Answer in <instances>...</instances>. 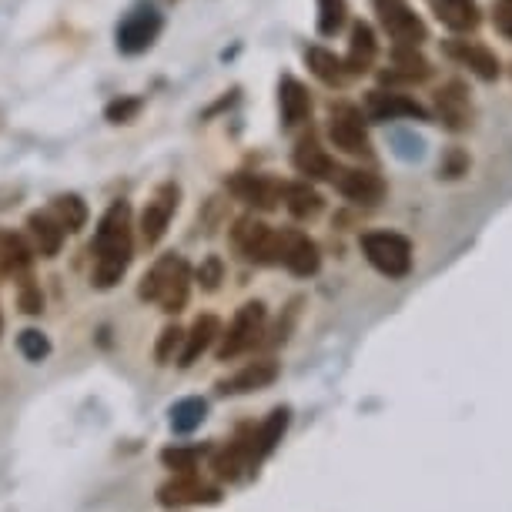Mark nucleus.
Here are the masks:
<instances>
[{
	"label": "nucleus",
	"instance_id": "nucleus-36",
	"mask_svg": "<svg viewBox=\"0 0 512 512\" xmlns=\"http://www.w3.org/2000/svg\"><path fill=\"white\" fill-rule=\"evenodd\" d=\"M141 108H144L141 98H118L104 108V118H108L111 124H131L141 114Z\"/></svg>",
	"mask_w": 512,
	"mask_h": 512
},
{
	"label": "nucleus",
	"instance_id": "nucleus-9",
	"mask_svg": "<svg viewBox=\"0 0 512 512\" xmlns=\"http://www.w3.org/2000/svg\"><path fill=\"white\" fill-rule=\"evenodd\" d=\"M375 14H379L382 27L389 31V37L402 47H419L429 31H425L422 17L412 11L409 0H372Z\"/></svg>",
	"mask_w": 512,
	"mask_h": 512
},
{
	"label": "nucleus",
	"instance_id": "nucleus-1",
	"mask_svg": "<svg viewBox=\"0 0 512 512\" xmlns=\"http://www.w3.org/2000/svg\"><path fill=\"white\" fill-rule=\"evenodd\" d=\"M94 251V272L91 282L98 288H114L124 278L134 255V238H131V208L128 201H114L98 221L91 241Z\"/></svg>",
	"mask_w": 512,
	"mask_h": 512
},
{
	"label": "nucleus",
	"instance_id": "nucleus-33",
	"mask_svg": "<svg viewBox=\"0 0 512 512\" xmlns=\"http://www.w3.org/2000/svg\"><path fill=\"white\" fill-rule=\"evenodd\" d=\"M17 352H21L27 362L37 365L51 355V338H47L44 332H37V328H24V332L17 335Z\"/></svg>",
	"mask_w": 512,
	"mask_h": 512
},
{
	"label": "nucleus",
	"instance_id": "nucleus-30",
	"mask_svg": "<svg viewBox=\"0 0 512 512\" xmlns=\"http://www.w3.org/2000/svg\"><path fill=\"white\" fill-rule=\"evenodd\" d=\"M51 215L61 221V228L71 231V235L88 225V205H84V201L77 198V195H57Z\"/></svg>",
	"mask_w": 512,
	"mask_h": 512
},
{
	"label": "nucleus",
	"instance_id": "nucleus-34",
	"mask_svg": "<svg viewBox=\"0 0 512 512\" xmlns=\"http://www.w3.org/2000/svg\"><path fill=\"white\" fill-rule=\"evenodd\" d=\"M191 278L201 285V292H218V285L225 282V262H221L218 255H208Z\"/></svg>",
	"mask_w": 512,
	"mask_h": 512
},
{
	"label": "nucleus",
	"instance_id": "nucleus-31",
	"mask_svg": "<svg viewBox=\"0 0 512 512\" xmlns=\"http://www.w3.org/2000/svg\"><path fill=\"white\" fill-rule=\"evenodd\" d=\"M208 446H168L161 449V462L171 472H198V462L208 456Z\"/></svg>",
	"mask_w": 512,
	"mask_h": 512
},
{
	"label": "nucleus",
	"instance_id": "nucleus-4",
	"mask_svg": "<svg viewBox=\"0 0 512 512\" xmlns=\"http://www.w3.org/2000/svg\"><path fill=\"white\" fill-rule=\"evenodd\" d=\"M265 305L262 302H245L231 318V325L221 332V345H218V362H231L238 355H245L248 349H255L265 335Z\"/></svg>",
	"mask_w": 512,
	"mask_h": 512
},
{
	"label": "nucleus",
	"instance_id": "nucleus-13",
	"mask_svg": "<svg viewBox=\"0 0 512 512\" xmlns=\"http://www.w3.org/2000/svg\"><path fill=\"white\" fill-rule=\"evenodd\" d=\"M338 195L349 198L352 205L362 208H375L385 198V181L375 175V171H362V168H338V175L332 178Z\"/></svg>",
	"mask_w": 512,
	"mask_h": 512
},
{
	"label": "nucleus",
	"instance_id": "nucleus-14",
	"mask_svg": "<svg viewBox=\"0 0 512 512\" xmlns=\"http://www.w3.org/2000/svg\"><path fill=\"white\" fill-rule=\"evenodd\" d=\"M228 191L235 195L238 201H245L251 208H262V211H272L278 201H282V185L265 175H251V171H238V175L228 178Z\"/></svg>",
	"mask_w": 512,
	"mask_h": 512
},
{
	"label": "nucleus",
	"instance_id": "nucleus-19",
	"mask_svg": "<svg viewBox=\"0 0 512 512\" xmlns=\"http://www.w3.org/2000/svg\"><path fill=\"white\" fill-rule=\"evenodd\" d=\"M27 235L34 241V255L41 258H57L61 255V245H64V235L67 231L61 228V221L54 215H47V211H34L31 218H27Z\"/></svg>",
	"mask_w": 512,
	"mask_h": 512
},
{
	"label": "nucleus",
	"instance_id": "nucleus-24",
	"mask_svg": "<svg viewBox=\"0 0 512 512\" xmlns=\"http://www.w3.org/2000/svg\"><path fill=\"white\" fill-rule=\"evenodd\" d=\"M432 74V64L419 54V47L395 44L392 51V71L382 74V81H425Z\"/></svg>",
	"mask_w": 512,
	"mask_h": 512
},
{
	"label": "nucleus",
	"instance_id": "nucleus-37",
	"mask_svg": "<svg viewBox=\"0 0 512 512\" xmlns=\"http://www.w3.org/2000/svg\"><path fill=\"white\" fill-rule=\"evenodd\" d=\"M17 305H21L27 315H41L44 312V295H41V288L34 285L31 275H24L21 288H17Z\"/></svg>",
	"mask_w": 512,
	"mask_h": 512
},
{
	"label": "nucleus",
	"instance_id": "nucleus-32",
	"mask_svg": "<svg viewBox=\"0 0 512 512\" xmlns=\"http://www.w3.org/2000/svg\"><path fill=\"white\" fill-rule=\"evenodd\" d=\"M349 21V4L345 0H318V34L335 37Z\"/></svg>",
	"mask_w": 512,
	"mask_h": 512
},
{
	"label": "nucleus",
	"instance_id": "nucleus-35",
	"mask_svg": "<svg viewBox=\"0 0 512 512\" xmlns=\"http://www.w3.org/2000/svg\"><path fill=\"white\" fill-rule=\"evenodd\" d=\"M181 345H185V332H181L178 325H168V328H161L158 349H154V359H158V365H168L171 359H175Z\"/></svg>",
	"mask_w": 512,
	"mask_h": 512
},
{
	"label": "nucleus",
	"instance_id": "nucleus-38",
	"mask_svg": "<svg viewBox=\"0 0 512 512\" xmlns=\"http://www.w3.org/2000/svg\"><path fill=\"white\" fill-rule=\"evenodd\" d=\"M492 24H496V31L512 44V0H496V4H492Z\"/></svg>",
	"mask_w": 512,
	"mask_h": 512
},
{
	"label": "nucleus",
	"instance_id": "nucleus-20",
	"mask_svg": "<svg viewBox=\"0 0 512 512\" xmlns=\"http://www.w3.org/2000/svg\"><path fill=\"white\" fill-rule=\"evenodd\" d=\"M278 104H282V118L288 128H298L302 121L312 118V94L292 74H285L282 84H278Z\"/></svg>",
	"mask_w": 512,
	"mask_h": 512
},
{
	"label": "nucleus",
	"instance_id": "nucleus-23",
	"mask_svg": "<svg viewBox=\"0 0 512 512\" xmlns=\"http://www.w3.org/2000/svg\"><path fill=\"white\" fill-rule=\"evenodd\" d=\"M221 335V322L215 315H201L195 325H191V332H185V345H181V355H178V365L181 369H188V365H195L201 355L211 349V342Z\"/></svg>",
	"mask_w": 512,
	"mask_h": 512
},
{
	"label": "nucleus",
	"instance_id": "nucleus-12",
	"mask_svg": "<svg viewBox=\"0 0 512 512\" xmlns=\"http://www.w3.org/2000/svg\"><path fill=\"white\" fill-rule=\"evenodd\" d=\"M288 425H292V409H288V405H278V409L265 415V422L251 425V466H255V472L265 466V459L272 456L278 446H282Z\"/></svg>",
	"mask_w": 512,
	"mask_h": 512
},
{
	"label": "nucleus",
	"instance_id": "nucleus-15",
	"mask_svg": "<svg viewBox=\"0 0 512 512\" xmlns=\"http://www.w3.org/2000/svg\"><path fill=\"white\" fill-rule=\"evenodd\" d=\"M365 114H369L372 121H392V118L425 121L429 118L419 101H412L409 94H399V91H369L365 94Z\"/></svg>",
	"mask_w": 512,
	"mask_h": 512
},
{
	"label": "nucleus",
	"instance_id": "nucleus-40",
	"mask_svg": "<svg viewBox=\"0 0 512 512\" xmlns=\"http://www.w3.org/2000/svg\"><path fill=\"white\" fill-rule=\"evenodd\" d=\"M0 332H4V315H0Z\"/></svg>",
	"mask_w": 512,
	"mask_h": 512
},
{
	"label": "nucleus",
	"instance_id": "nucleus-28",
	"mask_svg": "<svg viewBox=\"0 0 512 512\" xmlns=\"http://www.w3.org/2000/svg\"><path fill=\"white\" fill-rule=\"evenodd\" d=\"M305 61H308V67H312V74L322 84H328V88H342L345 77H349V71H345V61H338V57L332 51H325V47H308Z\"/></svg>",
	"mask_w": 512,
	"mask_h": 512
},
{
	"label": "nucleus",
	"instance_id": "nucleus-7",
	"mask_svg": "<svg viewBox=\"0 0 512 512\" xmlns=\"http://www.w3.org/2000/svg\"><path fill=\"white\" fill-rule=\"evenodd\" d=\"M328 138H332L338 151L352 154V158H369L372 154V141H369V131H365L362 111L352 108V104H335L332 108Z\"/></svg>",
	"mask_w": 512,
	"mask_h": 512
},
{
	"label": "nucleus",
	"instance_id": "nucleus-11",
	"mask_svg": "<svg viewBox=\"0 0 512 512\" xmlns=\"http://www.w3.org/2000/svg\"><path fill=\"white\" fill-rule=\"evenodd\" d=\"M278 265L298 278H312L322 268V251L305 231H278Z\"/></svg>",
	"mask_w": 512,
	"mask_h": 512
},
{
	"label": "nucleus",
	"instance_id": "nucleus-25",
	"mask_svg": "<svg viewBox=\"0 0 512 512\" xmlns=\"http://www.w3.org/2000/svg\"><path fill=\"white\" fill-rule=\"evenodd\" d=\"M375 54H379V41H375V31L365 21L352 27V44H349V57H345V71L349 74H365L375 64Z\"/></svg>",
	"mask_w": 512,
	"mask_h": 512
},
{
	"label": "nucleus",
	"instance_id": "nucleus-27",
	"mask_svg": "<svg viewBox=\"0 0 512 512\" xmlns=\"http://www.w3.org/2000/svg\"><path fill=\"white\" fill-rule=\"evenodd\" d=\"M171 432L175 436H191L195 429H201V422L208 419V402L198 399V395H188V399H178L171 405Z\"/></svg>",
	"mask_w": 512,
	"mask_h": 512
},
{
	"label": "nucleus",
	"instance_id": "nucleus-16",
	"mask_svg": "<svg viewBox=\"0 0 512 512\" xmlns=\"http://www.w3.org/2000/svg\"><path fill=\"white\" fill-rule=\"evenodd\" d=\"M442 51H446L452 61L469 67L472 74L479 77V81H496L499 77V57L489 51V47H482L476 41H462V37H452V41L442 44Z\"/></svg>",
	"mask_w": 512,
	"mask_h": 512
},
{
	"label": "nucleus",
	"instance_id": "nucleus-6",
	"mask_svg": "<svg viewBox=\"0 0 512 512\" xmlns=\"http://www.w3.org/2000/svg\"><path fill=\"white\" fill-rule=\"evenodd\" d=\"M231 241L241 258L251 265H278V231L258 218H238L231 228Z\"/></svg>",
	"mask_w": 512,
	"mask_h": 512
},
{
	"label": "nucleus",
	"instance_id": "nucleus-8",
	"mask_svg": "<svg viewBox=\"0 0 512 512\" xmlns=\"http://www.w3.org/2000/svg\"><path fill=\"white\" fill-rule=\"evenodd\" d=\"M161 27H164L161 14L154 11L151 4H138L118 24V34H114V41H118V51L121 54H131V57L134 54H144L154 41H158Z\"/></svg>",
	"mask_w": 512,
	"mask_h": 512
},
{
	"label": "nucleus",
	"instance_id": "nucleus-26",
	"mask_svg": "<svg viewBox=\"0 0 512 512\" xmlns=\"http://www.w3.org/2000/svg\"><path fill=\"white\" fill-rule=\"evenodd\" d=\"M34 248L14 231H0V268L4 275H31Z\"/></svg>",
	"mask_w": 512,
	"mask_h": 512
},
{
	"label": "nucleus",
	"instance_id": "nucleus-3",
	"mask_svg": "<svg viewBox=\"0 0 512 512\" xmlns=\"http://www.w3.org/2000/svg\"><path fill=\"white\" fill-rule=\"evenodd\" d=\"M362 255L379 275L399 282L412 272V241L399 231H365L362 235Z\"/></svg>",
	"mask_w": 512,
	"mask_h": 512
},
{
	"label": "nucleus",
	"instance_id": "nucleus-39",
	"mask_svg": "<svg viewBox=\"0 0 512 512\" xmlns=\"http://www.w3.org/2000/svg\"><path fill=\"white\" fill-rule=\"evenodd\" d=\"M466 168H469L466 154H462V151H449L439 171H442V178H462V175H466Z\"/></svg>",
	"mask_w": 512,
	"mask_h": 512
},
{
	"label": "nucleus",
	"instance_id": "nucleus-10",
	"mask_svg": "<svg viewBox=\"0 0 512 512\" xmlns=\"http://www.w3.org/2000/svg\"><path fill=\"white\" fill-rule=\"evenodd\" d=\"M178 198H181V188L175 181H164V185L151 195V201L141 211V241L144 245H158L164 238V231H168L171 218H175V211H178Z\"/></svg>",
	"mask_w": 512,
	"mask_h": 512
},
{
	"label": "nucleus",
	"instance_id": "nucleus-17",
	"mask_svg": "<svg viewBox=\"0 0 512 512\" xmlns=\"http://www.w3.org/2000/svg\"><path fill=\"white\" fill-rule=\"evenodd\" d=\"M278 362L272 359H258V362H248L245 369H238L235 375L218 382V395H248V392H258V389H268L272 382H278Z\"/></svg>",
	"mask_w": 512,
	"mask_h": 512
},
{
	"label": "nucleus",
	"instance_id": "nucleus-2",
	"mask_svg": "<svg viewBox=\"0 0 512 512\" xmlns=\"http://www.w3.org/2000/svg\"><path fill=\"white\" fill-rule=\"evenodd\" d=\"M188 295H191V268L185 258L175 255V251H171V255H161L138 285L141 302H154L168 315L185 312Z\"/></svg>",
	"mask_w": 512,
	"mask_h": 512
},
{
	"label": "nucleus",
	"instance_id": "nucleus-5",
	"mask_svg": "<svg viewBox=\"0 0 512 512\" xmlns=\"http://www.w3.org/2000/svg\"><path fill=\"white\" fill-rule=\"evenodd\" d=\"M158 502L164 509H185V506H218L221 486L205 482L198 472H175L158 489Z\"/></svg>",
	"mask_w": 512,
	"mask_h": 512
},
{
	"label": "nucleus",
	"instance_id": "nucleus-18",
	"mask_svg": "<svg viewBox=\"0 0 512 512\" xmlns=\"http://www.w3.org/2000/svg\"><path fill=\"white\" fill-rule=\"evenodd\" d=\"M436 111L439 121L446 124L449 131H466L472 124V101H469V88L462 81H449L436 91Z\"/></svg>",
	"mask_w": 512,
	"mask_h": 512
},
{
	"label": "nucleus",
	"instance_id": "nucleus-29",
	"mask_svg": "<svg viewBox=\"0 0 512 512\" xmlns=\"http://www.w3.org/2000/svg\"><path fill=\"white\" fill-rule=\"evenodd\" d=\"M285 208L288 215L298 218V221H308L322 211V195L315 188H308V181H295V185H285Z\"/></svg>",
	"mask_w": 512,
	"mask_h": 512
},
{
	"label": "nucleus",
	"instance_id": "nucleus-21",
	"mask_svg": "<svg viewBox=\"0 0 512 512\" xmlns=\"http://www.w3.org/2000/svg\"><path fill=\"white\" fill-rule=\"evenodd\" d=\"M295 171L298 175H305L308 181H332L338 175V164L328 158V154L318 148V141L315 138H305V141H298V148H295Z\"/></svg>",
	"mask_w": 512,
	"mask_h": 512
},
{
	"label": "nucleus",
	"instance_id": "nucleus-41",
	"mask_svg": "<svg viewBox=\"0 0 512 512\" xmlns=\"http://www.w3.org/2000/svg\"><path fill=\"white\" fill-rule=\"evenodd\" d=\"M0 275H4V268H0Z\"/></svg>",
	"mask_w": 512,
	"mask_h": 512
},
{
	"label": "nucleus",
	"instance_id": "nucleus-22",
	"mask_svg": "<svg viewBox=\"0 0 512 512\" xmlns=\"http://www.w3.org/2000/svg\"><path fill=\"white\" fill-rule=\"evenodd\" d=\"M429 7H432V14H436L439 21L456 34L476 31L479 21H482L476 0H429Z\"/></svg>",
	"mask_w": 512,
	"mask_h": 512
}]
</instances>
